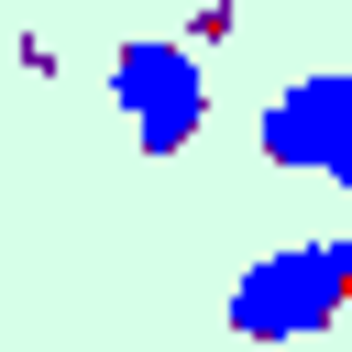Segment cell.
Wrapping results in <instances>:
<instances>
[{
	"label": "cell",
	"mask_w": 352,
	"mask_h": 352,
	"mask_svg": "<svg viewBox=\"0 0 352 352\" xmlns=\"http://www.w3.org/2000/svg\"><path fill=\"white\" fill-rule=\"evenodd\" d=\"M264 154L297 165V176H330L352 198V77H297L275 110H264Z\"/></svg>",
	"instance_id": "3957f363"
},
{
	"label": "cell",
	"mask_w": 352,
	"mask_h": 352,
	"mask_svg": "<svg viewBox=\"0 0 352 352\" xmlns=\"http://www.w3.org/2000/svg\"><path fill=\"white\" fill-rule=\"evenodd\" d=\"M110 99H121V121H132L143 154H176V143H198V121H209V66H198V44L143 33V44L110 55Z\"/></svg>",
	"instance_id": "7a4b0ae2"
},
{
	"label": "cell",
	"mask_w": 352,
	"mask_h": 352,
	"mask_svg": "<svg viewBox=\"0 0 352 352\" xmlns=\"http://www.w3.org/2000/svg\"><path fill=\"white\" fill-rule=\"evenodd\" d=\"M352 308V231L341 242H286V253H264L242 286H231V330L242 341H319L330 319Z\"/></svg>",
	"instance_id": "6da1fadb"
}]
</instances>
